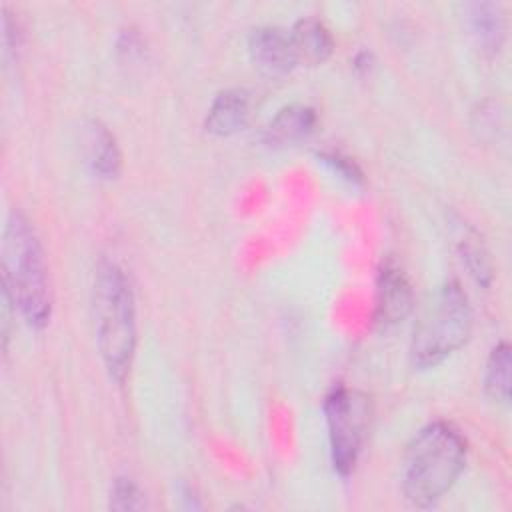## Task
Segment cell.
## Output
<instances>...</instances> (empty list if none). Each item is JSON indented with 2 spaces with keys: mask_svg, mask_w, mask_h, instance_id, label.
Returning a JSON list of instances; mask_svg holds the SVG:
<instances>
[{
  "mask_svg": "<svg viewBox=\"0 0 512 512\" xmlns=\"http://www.w3.org/2000/svg\"><path fill=\"white\" fill-rule=\"evenodd\" d=\"M4 300L18 308L30 328H44L52 316V290L42 244L28 218L12 210L2 232Z\"/></svg>",
  "mask_w": 512,
  "mask_h": 512,
  "instance_id": "obj_1",
  "label": "cell"
},
{
  "mask_svg": "<svg viewBox=\"0 0 512 512\" xmlns=\"http://www.w3.org/2000/svg\"><path fill=\"white\" fill-rule=\"evenodd\" d=\"M92 310L102 362L110 378L122 384L136 352V300L128 274L112 260H102L96 268Z\"/></svg>",
  "mask_w": 512,
  "mask_h": 512,
  "instance_id": "obj_2",
  "label": "cell"
},
{
  "mask_svg": "<svg viewBox=\"0 0 512 512\" xmlns=\"http://www.w3.org/2000/svg\"><path fill=\"white\" fill-rule=\"evenodd\" d=\"M466 466V440L448 422H432L418 430L406 448L402 494L418 508L442 500Z\"/></svg>",
  "mask_w": 512,
  "mask_h": 512,
  "instance_id": "obj_3",
  "label": "cell"
},
{
  "mask_svg": "<svg viewBox=\"0 0 512 512\" xmlns=\"http://www.w3.org/2000/svg\"><path fill=\"white\" fill-rule=\"evenodd\" d=\"M472 308L456 280L446 282L420 318L410 358L416 368H434L460 350L472 334Z\"/></svg>",
  "mask_w": 512,
  "mask_h": 512,
  "instance_id": "obj_4",
  "label": "cell"
},
{
  "mask_svg": "<svg viewBox=\"0 0 512 512\" xmlns=\"http://www.w3.org/2000/svg\"><path fill=\"white\" fill-rule=\"evenodd\" d=\"M332 464L338 474L348 476L362 452L372 416L370 398L358 390L336 388L324 400Z\"/></svg>",
  "mask_w": 512,
  "mask_h": 512,
  "instance_id": "obj_5",
  "label": "cell"
},
{
  "mask_svg": "<svg viewBox=\"0 0 512 512\" xmlns=\"http://www.w3.org/2000/svg\"><path fill=\"white\" fill-rule=\"evenodd\" d=\"M252 62L270 76H284L296 66L290 34L278 26H258L248 36Z\"/></svg>",
  "mask_w": 512,
  "mask_h": 512,
  "instance_id": "obj_6",
  "label": "cell"
},
{
  "mask_svg": "<svg viewBox=\"0 0 512 512\" xmlns=\"http://www.w3.org/2000/svg\"><path fill=\"white\" fill-rule=\"evenodd\" d=\"M412 288L402 270L394 264H384L378 276L376 316L380 324H398L412 310Z\"/></svg>",
  "mask_w": 512,
  "mask_h": 512,
  "instance_id": "obj_7",
  "label": "cell"
},
{
  "mask_svg": "<svg viewBox=\"0 0 512 512\" xmlns=\"http://www.w3.org/2000/svg\"><path fill=\"white\" fill-rule=\"evenodd\" d=\"M84 156L94 176L102 180H112L120 174L122 154L116 138L98 120H90L84 126Z\"/></svg>",
  "mask_w": 512,
  "mask_h": 512,
  "instance_id": "obj_8",
  "label": "cell"
},
{
  "mask_svg": "<svg viewBox=\"0 0 512 512\" xmlns=\"http://www.w3.org/2000/svg\"><path fill=\"white\" fill-rule=\"evenodd\" d=\"M466 22L476 46L492 56L506 38V14L498 2H470L466 4Z\"/></svg>",
  "mask_w": 512,
  "mask_h": 512,
  "instance_id": "obj_9",
  "label": "cell"
},
{
  "mask_svg": "<svg viewBox=\"0 0 512 512\" xmlns=\"http://www.w3.org/2000/svg\"><path fill=\"white\" fill-rule=\"evenodd\" d=\"M288 34H290V44L294 50L296 64H308V66L322 64L324 60L330 58L334 50V38L328 26L314 16H304L296 20V24Z\"/></svg>",
  "mask_w": 512,
  "mask_h": 512,
  "instance_id": "obj_10",
  "label": "cell"
},
{
  "mask_svg": "<svg viewBox=\"0 0 512 512\" xmlns=\"http://www.w3.org/2000/svg\"><path fill=\"white\" fill-rule=\"evenodd\" d=\"M250 118V96L246 90L230 88L220 92L206 114L204 126L214 136H230L242 130Z\"/></svg>",
  "mask_w": 512,
  "mask_h": 512,
  "instance_id": "obj_11",
  "label": "cell"
},
{
  "mask_svg": "<svg viewBox=\"0 0 512 512\" xmlns=\"http://www.w3.org/2000/svg\"><path fill=\"white\" fill-rule=\"evenodd\" d=\"M316 126V112L304 104H288L278 110L266 128L268 142L292 144L312 134Z\"/></svg>",
  "mask_w": 512,
  "mask_h": 512,
  "instance_id": "obj_12",
  "label": "cell"
},
{
  "mask_svg": "<svg viewBox=\"0 0 512 512\" xmlns=\"http://www.w3.org/2000/svg\"><path fill=\"white\" fill-rule=\"evenodd\" d=\"M510 366L508 342L496 344L488 356L484 372V390L494 402L506 404L510 398Z\"/></svg>",
  "mask_w": 512,
  "mask_h": 512,
  "instance_id": "obj_13",
  "label": "cell"
},
{
  "mask_svg": "<svg viewBox=\"0 0 512 512\" xmlns=\"http://www.w3.org/2000/svg\"><path fill=\"white\" fill-rule=\"evenodd\" d=\"M460 254H462V262L464 266L468 268L470 276L482 284V286H488L490 280H492V266H490V260L486 256V252L482 250L480 244L476 242H462L460 246Z\"/></svg>",
  "mask_w": 512,
  "mask_h": 512,
  "instance_id": "obj_14",
  "label": "cell"
},
{
  "mask_svg": "<svg viewBox=\"0 0 512 512\" xmlns=\"http://www.w3.org/2000/svg\"><path fill=\"white\" fill-rule=\"evenodd\" d=\"M110 508H114V510H140V508H144V494L132 478L120 476V478L114 480L112 492H110Z\"/></svg>",
  "mask_w": 512,
  "mask_h": 512,
  "instance_id": "obj_15",
  "label": "cell"
}]
</instances>
